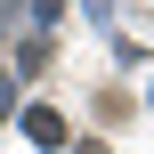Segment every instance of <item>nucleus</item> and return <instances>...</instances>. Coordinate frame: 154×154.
Listing matches in <instances>:
<instances>
[{
	"label": "nucleus",
	"mask_w": 154,
	"mask_h": 154,
	"mask_svg": "<svg viewBox=\"0 0 154 154\" xmlns=\"http://www.w3.org/2000/svg\"><path fill=\"white\" fill-rule=\"evenodd\" d=\"M24 138H32V146H65V114H57V106H32V114H24Z\"/></svg>",
	"instance_id": "1"
},
{
	"label": "nucleus",
	"mask_w": 154,
	"mask_h": 154,
	"mask_svg": "<svg viewBox=\"0 0 154 154\" xmlns=\"http://www.w3.org/2000/svg\"><path fill=\"white\" fill-rule=\"evenodd\" d=\"M8 97H16V81H8V73H0V114H8Z\"/></svg>",
	"instance_id": "2"
},
{
	"label": "nucleus",
	"mask_w": 154,
	"mask_h": 154,
	"mask_svg": "<svg viewBox=\"0 0 154 154\" xmlns=\"http://www.w3.org/2000/svg\"><path fill=\"white\" fill-rule=\"evenodd\" d=\"M0 24H16V0H0Z\"/></svg>",
	"instance_id": "3"
},
{
	"label": "nucleus",
	"mask_w": 154,
	"mask_h": 154,
	"mask_svg": "<svg viewBox=\"0 0 154 154\" xmlns=\"http://www.w3.org/2000/svg\"><path fill=\"white\" fill-rule=\"evenodd\" d=\"M73 154H106V146H97V138H89V146H73Z\"/></svg>",
	"instance_id": "4"
}]
</instances>
